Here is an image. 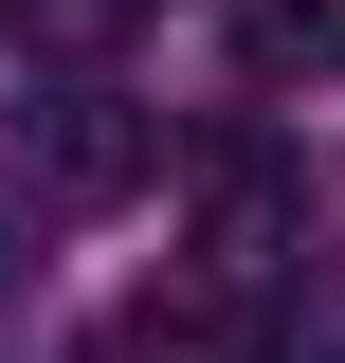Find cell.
I'll use <instances>...</instances> for the list:
<instances>
[{
  "instance_id": "obj_1",
  "label": "cell",
  "mask_w": 345,
  "mask_h": 363,
  "mask_svg": "<svg viewBox=\"0 0 345 363\" xmlns=\"http://www.w3.org/2000/svg\"><path fill=\"white\" fill-rule=\"evenodd\" d=\"M18 182H37L55 218H109V200L164 182V128H146L109 73H55V91H18Z\"/></svg>"
},
{
  "instance_id": "obj_2",
  "label": "cell",
  "mask_w": 345,
  "mask_h": 363,
  "mask_svg": "<svg viewBox=\"0 0 345 363\" xmlns=\"http://www.w3.org/2000/svg\"><path fill=\"white\" fill-rule=\"evenodd\" d=\"M200 255H218V291H291V272H309V182L273 164L255 128L200 145Z\"/></svg>"
},
{
  "instance_id": "obj_3",
  "label": "cell",
  "mask_w": 345,
  "mask_h": 363,
  "mask_svg": "<svg viewBox=\"0 0 345 363\" xmlns=\"http://www.w3.org/2000/svg\"><path fill=\"white\" fill-rule=\"evenodd\" d=\"M37 272H55V200H37V182H0V327L37 309Z\"/></svg>"
},
{
  "instance_id": "obj_4",
  "label": "cell",
  "mask_w": 345,
  "mask_h": 363,
  "mask_svg": "<svg viewBox=\"0 0 345 363\" xmlns=\"http://www.w3.org/2000/svg\"><path fill=\"white\" fill-rule=\"evenodd\" d=\"M0 18H18V37H37V55H73V73H91V55H109V37H128V18H146V0H0Z\"/></svg>"
},
{
  "instance_id": "obj_5",
  "label": "cell",
  "mask_w": 345,
  "mask_h": 363,
  "mask_svg": "<svg viewBox=\"0 0 345 363\" xmlns=\"http://www.w3.org/2000/svg\"><path fill=\"white\" fill-rule=\"evenodd\" d=\"M236 55H255V73H309V55H345V18H309V0H255V18H236Z\"/></svg>"
}]
</instances>
